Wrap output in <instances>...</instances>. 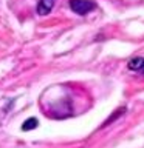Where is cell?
<instances>
[{
    "label": "cell",
    "mask_w": 144,
    "mask_h": 148,
    "mask_svg": "<svg viewBox=\"0 0 144 148\" xmlns=\"http://www.w3.org/2000/svg\"><path fill=\"white\" fill-rule=\"evenodd\" d=\"M70 8L76 14L84 16V14L90 12L91 9H95V3L91 0H70Z\"/></svg>",
    "instance_id": "cell-1"
},
{
    "label": "cell",
    "mask_w": 144,
    "mask_h": 148,
    "mask_svg": "<svg viewBox=\"0 0 144 148\" xmlns=\"http://www.w3.org/2000/svg\"><path fill=\"white\" fill-rule=\"evenodd\" d=\"M129 69H132V71H138V69H141L144 66V59L143 57H135L129 62Z\"/></svg>",
    "instance_id": "cell-3"
},
{
    "label": "cell",
    "mask_w": 144,
    "mask_h": 148,
    "mask_svg": "<svg viewBox=\"0 0 144 148\" xmlns=\"http://www.w3.org/2000/svg\"><path fill=\"white\" fill-rule=\"evenodd\" d=\"M37 119L36 117H30V119H26L25 122L22 123V130L23 131H30V130H34L36 127H37Z\"/></svg>",
    "instance_id": "cell-4"
},
{
    "label": "cell",
    "mask_w": 144,
    "mask_h": 148,
    "mask_svg": "<svg viewBox=\"0 0 144 148\" xmlns=\"http://www.w3.org/2000/svg\"><path fill=\"white\" fill-rule=\"evenodd\" d=\"M124 113H125V106H121L119 110H116L115 113H113V114L110 116V119H109V120H105V122H104V125H102V127H107V125H110L111 122H115V120L118 119L119 116H123Z\"/></svg>",
    "instance_id": "cell-5"
},
{
    "label": "cell",
    "mask_w": 144,
    "mask_h": 148,
    "mask_svg": "<svg viewBox=\"0 0 144 148\" xmlns=\"http://www.w3.org/2000/svg\"><path fill=\"white\" fill-rule=\"evenodd\" d=\"M54 0H40L39 5H37V14L39 16H46L50 14V11L53 9Z\"/></svg>",
    "instance_id": "cell-2"
},
{
    "label": "cell",
    "mask_w": 144,
    "mask_h": 148,
    "mask_svg": "<svg viewBox=\"0 0 144 148\" xmlns=\"http://www.w3.org/2000/svg\"><path fill=\"white\" fill-rule=\"evenodd\" d=\"M141 71H143V74H144V66H143V68H141Z\"/></svg>",
    "instance_id": "cell-6"
}]
</instances>
